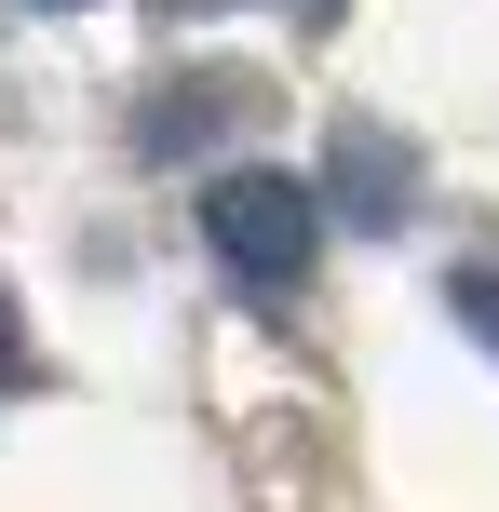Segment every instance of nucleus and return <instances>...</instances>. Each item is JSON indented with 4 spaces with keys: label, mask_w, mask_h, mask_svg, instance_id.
Masks as SVG:
<instances>
[{
    "label": "nucleus",
    "mask_w": 499,
    "mask_h": 512,
    "mask_svg": "<svg viewBox=\"0 0 499 512\" xmlns=\"http://www.w3.org/2000/svg\"><path fill=\"white\" fill-rule=\"evenodd\" d=\"M203 243H216V270H230L243 297H297L311 256H324V203L297 176H270V162H243V176L203 189Z\"/></svg>",
    "instance_id": "1"
},
{
    "label": "nucleus",
    "mask_w": 499,
    "mask_h": 512,
    "mask_svg": "<svg viewBox=\"0 0 499 512\" xmlns=\"http://www.w3.org/2000/svg\"><path fill=\"white\" fill-rule=\"evenodd\" d=\"M446 310H459V337L499 351V256H459V270H446Z\"/></svg>",
    "instance_id": "4"
},
{
    "label": "nucleus",
    "mask_w": 499,
    "mask_h": 512,
    "mask_svg": "<svg viewBox=\"0 0 499 512\" xmlns=\"http://www.w3.org/2000/svg\"><path fill=\"white\" fill-rule=\"evenodd\" d=\"M41 14H81V0H41Z\"/></svg>",
    "instance_id": "5"
},
{
    "label": "nucleus",
    "mask_w": 499,
    "mask_h": 512,
    "mask_svg": "<svg viewBox=\"0 0 499 512\" xmlns=\"http://www.w3.org/2000/svg\"><path fill=\"white\" fill-rule=\"evenodd\" d=\"M243 108H257L243 81H176V95L135 122V149H203V122H243Z\"/></svg>",
    "instance_id": "3"
},
{
    "label": "nucleus",
    "mask_w": 499,
    "mask_h": 512,
    "mask_svg": "<svg viewBox=\"0 0 499 512\" xmlns=\"http://www.w3.org/2000/svg\"><path fill=\"white\" fill-rule=\"evenodd\" d=\"M405 203H419V162L378 122H338V216L351 230H405Z\"/></svg>",
    "instance_id": "2"
}]
</instances>
